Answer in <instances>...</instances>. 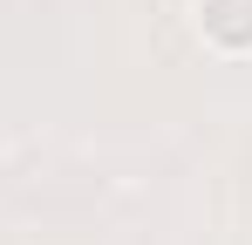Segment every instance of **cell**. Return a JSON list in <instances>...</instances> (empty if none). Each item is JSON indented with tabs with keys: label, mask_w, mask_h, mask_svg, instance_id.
<instances>
[{
	"label": "cell",
	"mask_w": 252,
	"mask_h": 245,
	"mask_svg": "<svg viewBox=\"0 0 252 245\" xmlns=\"http://www.w3.org/2000/svg\"><path fill=\"white\" fill-rule=\"evenodd\" d=\"M191 34L218 61H252V0H191Z\"/></svg>",
	"instance_id": "1"
}]
</instances>
